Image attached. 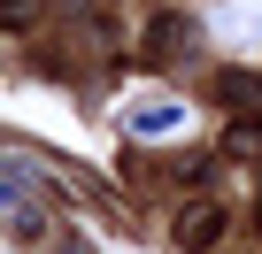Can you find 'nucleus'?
Masks as SVG:
<instances>
[{"instance_id": "f03ea898", "label": "nucleus", "mask_w": 262, "mask_h": 254, "mask_svg": "<svg viewBox=\"0 0 262 254\" xmlns=\"http://www.w3.org/2000/svg\"><path fill=\"white\" fill-rule=\"evenodd\" d=\"M224 154H262V116H231V131H224Z\"/></svg>"}, {"instance_id": "7ed1b4c3", "label": "nucleus", "mask_w": 262, "mask_h": 254, "mask_svg": "<svg viewBox=\"0 0 262 254\" xmlns=\"http://www.w3.org/2000/svg\"><path fill=\"white\" fill-rule=\"evenodd\" d=\"M31 8H39V0H8V24H31Z\"/></svg>"}, {"instance_id": "f257e3e1", "label": "nucleus", "mask_w": 262, "mask_h": 254, "mask_svg": "<svg viewBox=\"0 0 262 254\" xmlns=\"http://www.w3.org/2000/svg\"><path fill=\"white\" fill-rule=\"evenodd\" d=\"M224 223H231V216H224L216 200H185V208H178V246H185V254H208V246L224 239Z\"/></svg>"}]
</instances>
